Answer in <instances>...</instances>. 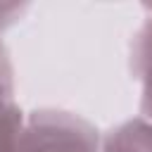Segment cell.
Segmentation results:
<instances>
[{"instance_id": "obj_1", "label": "cell", "mask_w": 152, "mask_h": 152, "mask_svg": "<svg viewBox=\"0 0 152 152\" xmlns=\"http://www.w3.org/2000/svg\"><path fill=\"white\" fill-rule=\"evenodd\" d=\"M102 133L83 116L43 107L24 119L19 152H102Z\"/></svg>"}, {"instance_id": "obj_2", "label": "cell", "mask_w": 152, "mask_h": 152, "mask_svg": "<svg viewBox=\"0 0 152 152\" xmlns=\"http://www.w3.org/2000/svg\"><path fill=\"white\" fill-rule=\"evenodd\" d=\"M102 152H152V121L142 116L126 119L102 133Z\"/></svg>"}, {"instance_id": "obj_3", "label": "cell", "mask_w": 152, "mask_h": 152, "mask_svg": "<svg viewBox=\"0 0 152 152\" xmlns=\"http://www.w3.org/2000/svg\"><path fill=\"white\" fill-rule=\"evenodd\" d=\"M147 17L138 26L128 48V69L140 88L152 86V5H145Z\"/></svg>"}, {"instance_id": "obj_4", "label": "cell", "mask_w": 152, "mask_h": 152, "mask_svg": "<svg viewBox=\"0 0 152 152\" xmlns=\"http://www.w3.org/2000/svg\"><path fill=\"white\" fill-rule=\"evenodd\" d=\"M26 114L14 100H0V152H19V138Z\"/></svg>"}, {"instance_id": "obj_5", "label": "cell", "mask_w": 152, "mask_h": 152, "mask_svg": "<svg viewBox=\"0 0 152 152\" xmlns=\"http://www.w3.org/2000/svg\"><path fill=\"white\" fill-rule=\"evenodd\" d=\"M14 97V69L10 62V52L0 40V100Z\"/></svg>"}, {"instance_id": "obj_6", "label": "cell", "mask_w": 152, "mask_h": 152, "mask_svg": "<svg viewBox=\"0 0 152 152\" xmlns=\"http://www.w3.org/2000/svg\"><path fill=\"white\" fill-rule=\"evenodd\" d=\"M28 10V5H19V2H0V33L5 28H10L12 24H17L21 19V14Z\"/></svg>"}, {"instance_id": "obj_7", "label": "cell", "mask_w": 152, "mask_h": 152, "mask_svg": "<svg viewBox=\"0 0 152 152\" xmlns=\"http://www.w3.org/2000/svg\"><path fill=\"white\" fill-rule=\"evenodd\" d=\"M140 116L152 121V86L140 88Z\"/></svg>"}]
</instances>
